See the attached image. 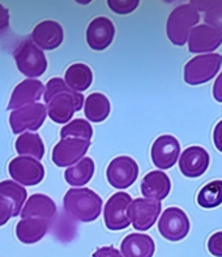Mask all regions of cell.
Masks as SVG:
<instances>
[{"instance_id":"19","label":"cell","mask_w":222,"mask_h":257,"mask_svg":"<svg viewBox=\"0 0 222 257\" xmlns=\"http://www.w3.org/2000/svg\"><path fill=\"white\" fill-rule=\"evenodd\" d=\"M140 188L145 199L161 201L169 196L170 189H171V182H170L169 176L163 171L156 170V171H150L144 176Z\"/></svg>"},{"instance_id":"17","label":"cell","mask_w":222,"mask_h":257,"mask_svg":"<svg viewBox=\"0 0 222 257\" xmlns=\"http://www.w3.org/2000/svg\"><path fill=\"white\" fill-rule=\"evenodd\" d=\"M42 94H45V88L39 80H34V78L24 80L13 90L12 97H11V101L7 108L15 111L24 107L26 104L37 103V101H39V98L42 97Z\"/></svg>"},{"instance_id":"22","label":"cell","mask_w":222,"mask_h":257,"mask_svg":"<svg viewBox=\"0 0 222 257\" xmlns=\"http://www.w3.org/2000/svg\"><path fill=\"white\" fill-rule=\"evenodd\" d=\"M49 231V221L43 218L21 219L16 226V235L24 244L37 243Z\"/></svg>"},{"instance_id":"27","label":"cell","mask_w":222,"mask_h":257,"mask_svg":"<svg viewBox=\"0 0 222 257\" xmlns=\"http://www.w3.org/2000/svg\"><path fill=\"white\" fill-rule=\"evenodd\" d=\"M197 11L204 12V21L222 32V0H193L191 2Z\"/></svg>"},{"instance_id":"20","label":"cell","mask_w":222,"mask_h":257,"mask_svg":"<svg viewBox=\"0 0 222 257\" xmlns=\"http://www.w3.org/2000/svg\"><path fill=\"white\" fill-rule=\"evenodd\" d=\"M121 251L123 257H153L156 244L149 235L134 232L123 239Z\"/></svg>"},{"instance_id":"2","label":"cell","mask_w":222,"mask_h":257,"mask_svg":"<svg viewBox=\"0 0 222 257\" xmlns=\"http://www.w3.org/2000/svg\"><path fill=\"white\" fill-rule=\"evenodd\" d=\"M63 205L73 219L93 222L101 214L102 199L89 188H71L64 195Z\"/></svg>"},{"instance_id":"3","label":"cell","mask_w":222,"mask_h":257,"mask_svg":"<svg viewBox=\"0 0 222 257\" xmlns=\"http://www.w3.org/2000/svg\"><path fill=\"white\" fill-rule=\"evenodd\" d=\"M200 21L199 11L192 4H183L171 11L166 23V34L175 46L188 42V37L193 26Z\"/></svg>"},{"instance_id":"32","label":"cell","mask_w":222,"mask_h":257,"mask_svg":"<svg viewBox=\"0 0 222 257\" xmlns=\"http://www.w3.org/2000/svg\"><path fill=\"white\" fill-rule=\"evenodd\" d=\"M12 217H15V204L8 197L0 195V226L6 225Z\"/></svg>"},{"instance_id":"15","label":"cell","mask_w":222,"mask_h":257,"mask_svg":"<svg viewBox=\"0 0 222 257\" xmlns=\"http://www.w3.org/2000/svg\"><path fill=\"white\" fill-rule=\"evenodd\" d=\"M115 37V26L107 17H97L91 20L86 30V42L95 51L106 50Z\"/></svg>"},{"instance_id":"29","label":"cell","mask_w":222,"mask_h":257,"mask_svg":"<svg viewBox=\"0 0 222 257\" xmlns=\"http://www.w3.org/2000/svg\"><path fill=\"white\" fill-rule=\"evenodd\" d=\"M0 195L12 200L15 204V217H17L23 210L24 202L28 199L26 189L15 180H3L0 182Z\"/></svg>"},{"instance_id":"14","label":"cell","mask_w":222,"mask_h":257,"mask_svg":"<svg viewBox=\"0 0 222 257\" xmlns=\"http://www.w3.org/2000/svg\"><path fill=\"white\" fill-rule=\"evenodd\" d=\"M222 45V32L212 26L199 25L193 28L188 37V51L192 54H212Z\"/></svg>"},{"instance_id":"4","label":"cell","mask_w":222,"mask_h":257,"mask_svg":"<svg viewBox=\"0 0 222 257\" xmlns=\"http://www.w3.org/2000/svg\"><path fill=\"white\" fill-rule=\"evenodd\" d=\"M221 54H202L191 59L184 65V81L188 85H200L210 81L219 72Z\"/></svg>"},{"instance_id":"13","label":"cell","mask_w":222,"mask_h":257,"mask_svg":"<svg viewBox=\"0 0 222 257\" xmlns=\"http://www.w3.org/2000/svg\"><path fill=\"white\" fill-rule=\"evenodd\" d=\"M180 144L174 136L162 135L152 145V161L161 170L171 169L179 158Z\"/></svg>"},{"instance_id":"30","label":"cell","mask_w":222,"mask_h":257,"mask_svg":"<svg viewBox=\"0 0 222 257\" xmlns=\"http://www.w3.org/2000/svg\"><path fill=\"white\" fill-rule=\"evenodd\" d=\"M91 136H93V128L85 119H75L60 131L62 139H81V140L90 141Z\"/></svg>"},{"instance_id":"7","label":"cell","mask_w":222,"mask_h":257,"mask_svg":"<svg viewBox=\"0 0 222 257\" xmlns=\"http://www.w3.org/2000/svg\"><path fill=\"white\" fill-rule=\"evenodd\" d=\"M46 116H47L46 106L37 102L12 111L10 124L15 135L23 134L25 131H38L45 123Z\"/></svg>"},{"instance_id":"33","label":"cell","mask_w":222,"mask_h":257,"mask_svg":"<svg viewBox=\"0 0 222 257\" xmlns=\"http://www.w3.org/2000/svg\"><path fill=\"white\" fill-rule=\"evenodd\" d=\"M208 249L210 254L222 257V231L214 232L208 240Z\"/></svg>"},{"instance_id":"31","label":"cell","mask_w":222,"mask_h":257,"mask_svg":"<svg viewBox=\"0 0 222 257\" xmlns=\"http://www.w3.org/2000/svg\"><path fill=\"white\" fill-rule=\"evenodd\" d=\"M139 0H107V6L118 15H128L139 7Z\"/></svg>"},{"instance_id":"36","label":"cell","mask_w":222,"mask_h":257,"mask_svg":"<svg viewBox=\"0 0 222 257\" xmlns=\"http://www.w3.org/2000/svg\"><path fill=\"white\" fill-rule=\"evenodd\" d=\"M213 97H214L215 101L222 103V72L214 81V85H213Z\"/></svg>"},{"instance_id":"26","label":"cell","mask_w":222,"mask_h":257,"mask_svg":"<svg viewBox=\"0 0 222 257\" xmlns=\"http://www.w3.org/2000/svg\"><path fill=\"white\" fill-rule=\"evenodd\" d=\"M16 150L21 156L32 157V158L39 161L42 160L43 154H45V145L38 135L25 132L17 139Z\"/></svg>"},{"instance_id":"12","label":"cell","mask_w":222,"mask_h":257,"mask_svg":"<svg viewBox=\"0 0 222 257\" xmlns=\"http://www.w3.org/2000/svg\"><path fill=\"white\" fill-rule=\"evenodd\" d=\"M90 147V141L81 139H62L52 150V162L58 167H69L80 162Z\"/></svg>"},{"instance_id":"9","label":"cell","mask_w":222,"mask_h":257,"mask_svg":"<svg viewBox=\"0 0 222 257\" xmlns=\"http://www.w3.org/2000/svg\"><path fill=\"white\" fill-rule=\"evenodd\" d=\"M158 231L170 241H179L189 232V219L179 208L166 209L158 221Z\"/></svg>"},{"instance_id":"35","label":"cell","mask_w":222,"mask_h":257,"mask_svg":"<svg viewBox=\"0 0 222 257\" xmlns=\"http://www.w3.org/2000/svg\"><path fill=\"white\" fill-rule=\"evenodd\" d=\"M213 143H214L217 150L222 153V120L217 123L214 131H213Z\"/></svg>"},{"instance_id":"11","label":"cell","mask_w":222,"mask_h":257,"mask_svg":"<svg viewBox=\"0 0 222 257\" xmlns=\"http://www.w3.org/2000/svg\"><path fill=\"white\" fill-rule=\"evenodd\" d=\"M10 175L23 186H37L45 178L42 163L32 157H17L10 163Z\"/></svg>"},{"instance_id":"1","label":"cell","mask_w":222,"mask_h":257,"mask_svg":"<svg viewBox=\"0 0 222 257\" xmlns=\"http://www.w3.org/2000/svg\"><path fill=\"white\" fill-rule=\"evenodd\" d=\"M45 103L49 107V116L58 124L68 123L76 111L84 106V95L72 90L63 78H51L46 85Z\"/></svg>"},{"instance_id":"8","label":"cell","mask_w":222,"mask_h":257,"mask_svg":"<svg viewBox=\"0 0 222 257\" xmlns=\"http://www.w3.org/2000/svg\"><path fill=\"white\" fill-rule=\"evenodd\" d=\"M139 166L131 157L121 156L111 161L106 170L107 182L117 189H126L136 182Z\"/></svg>"},{"instance_id":"23","label":"cell","mask_w":222,"mask_h":257,"mask_svg":"<svg viewBox=\"0 0 222 257\" xmlns=\"http://www.w3.org/2000/svg\"><path fill=\"white\" fill-rule=\"evenodd\" d=\"M110 101L102 93H91L85 99L84 111L86 119L93 123H101L110 115Z\"/></svg>"},{"instance_id":"5","label":"cell","mask_w":222,"mask_h":257,"mask_svg":"<svg viewBox=\"0 0 222 257\" xmlns=\"http://www.w3.org/2000/svg\"><path fill=\"white\" fill-rule=\"evenodd\" d=\"M17 68L24 76L30 78L39 77L47 69V60L43 51L33 41H23L15 51Z\"/></svg>"},{"instance_id":"37","label":"cell","mask_w":222,"mask_h":257,"mask_svg":"<svg viewBox=\"0 0 222 257\" xmlns=\"http://www.w3.org/2000/svg\"><path fill=\"white\" fill-rule=\"evenodd\" d=\"M8 24H10V13L7 8L0 4V33L8 28Z\"/></svg>"},{"instance_id":"34","label":"cell","mask_w":222,"mask_h":257,"mask_svg":"<svg viewBox=\"0 0 222 257\" xmlns=\"http://www.w3.org/2000/svg\"><path fill=\"white\" fill-rule=\"evenodd\" d=\"M91 257H123L122 253L118 251L114 245H107V247L98 248Z\"/></svg>"},{"instance_id":"10","label":"cell","mask_w":222,"mask_h":257,"mask_svg":"<svg viewBox=\"0 0 222 257\" xmlns=\"http://www.w3.org/2000/svg\"><path fill=\"white\" fill-rule=\"evenodd\" d=\"M161 201L150 199H136L128 209L131 223L137 231H147L154 225L161 214Z\"/></svg>"},{"instance_id":"25","label":"cell","mask_w":222,"mask_h":257,"mask_svg":"<svg viewBox=\"0 0 222 257\" xmlns=\"http://www.w3.org/2000/svg\"><path fill=\"white\" fill-rule=\"evenodd\" d=\"M94 162L89 157H84L80 162L73 165L72 167H68L65 170L64 178L65 182L69 186L73 187H82L88 184L94 174Z\"/></svg>"},{"instance_id":"21","label":"cell","mask_w":222,"mask_h":257,"mask_svg":"<svg viewBox=\"0 0 222 257\" xmlns=\"http://www.w3.org/2000/svg\"><path fill=\"white\" fill-rule=\"evenodd\" d=\"M55 213L56 205L54 200L50 199L49 196L42 195V193H36L28 199L25 206L21 210V217H23V219L43 218L50 221L55 215Z\"/></svg>"},{"instance_id":"6","label":"cell","mask_w":222,"mask_h":257,"mask_svg":"<svg viewBox=\"0 0 222 257\" xmlns=\"http://www.w3.org/2000/svg\"><path fill=\"white\" fill-rule=\"evenodd\" d=\"M132 204L131 196L126 192H117L111 196L103 209L104 225L111 231L124 230L131 225L128 209Z\"/></svg>"},{"instance_id":"16","label":"cell","mask_w":222,"mask_h":257,"mask_svg":"<svg viewBox=\"0 0 222 257\" xmlns=\"http://www.w3.org/2000/svg\"><path fill=\"white\" fill-rule=\"evenodd\" d=\"M210 157L201 147L187 148L179 157L180 173L187 178H199L209 167Z\"/></svg>"},{"instance_id":"18","label":"cell","mask_w":222,"mask_h":257,"mask_svg":"<svg viewBox=\"0 0 222 257\" xmlns=\"http://www.w3.org/2000/svg\"><path fill=\"white\" fill-rule=\"evenodd\" d=\"M64 38V32L60 24L52 20H46L39 23L32 33L33 42L39 49L54 50L62 45Z\"/></svg>"},{"instance_id":"28","label":"cell","mask_w":222,"mask_h":257,"mask_svg":"<svg viewBox=\"0 0 222 257\" xmlns=\"http://www.w3.org/2000/svg\"><path fill=\"white\" fill-rule=\"evenodd\" d=\"M197 204L204 209H214L222 204V180H213L200 189Z\"/></svg>"},{"instance_id":"24","label":"cell","mask_w":222,"mask_h":257,"mask_svg":"<svg viewBox=\"0 0 222 257\" xmlns=\"http://www.w3.org/2000/svg\"><path fill=\"white\" fill-rule=\"evenodd\" d=\"M64 81L72 90L81 93L86 90L93 82V73L86 64L76 63L65 71Z\"/></svg>"}]
</instances>
